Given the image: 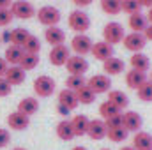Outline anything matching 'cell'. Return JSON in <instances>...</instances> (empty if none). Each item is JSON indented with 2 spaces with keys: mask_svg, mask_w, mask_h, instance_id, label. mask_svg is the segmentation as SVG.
Returning <instances> with one entry per match:
<instances>
[{
  "mask_svg": "<svg viewBox=\"0 0 152 150\" xmlns=\"http://www.w3.org/2000/svg\"><path fill=\"white\" fill-rule=\"evenodd\" d=\"M12 12H11V9H0V28H4V27H9L11 25V21H12Z\"/></svg>",
  "mask_w": 152,
  "mask_h": 150,
  "instance_id": "obj_38",
  "label": "cell"
},
{
  "mask_svg": "<svg viewBox=\"0 0 152 150\" xmlns=\"http://www.w3.org/2000/svg\"><path fill=\"white\" fill-rule=\"evenodd\" d=\"M138 2H140V5H142V7H147V9L152 7V0H138Z\"/></svg>",
  "mask_w": 152,
  "mask_h": 150,
  "instance_id": "obj_47",
  "label": "cell"
},
{
  "mask_svg": "<svg viewBox=\"0 0 152 150\" xmlns=\"http://www.w3.org/2000/svg\"><path fill=\"white\" fill-rule=\"evenodd\" d=\"M120 7H122V12H126L129 16L140 12V9H142L138 0H120Z\"/></svg>",
  "mask_w": 152,
  "mask_h": 150,
  "instance_id": "obj_36",
  "label": "cell"
},
{
  "mask_svg": "<svg viewBox=\"0 0 152 150\" xmlns=\"http://www.w3.org/2000/svg\"><path fill=\"white\" fill-rule=\"evenodd\" d=\"M44 41L51 46H58L66 42V32L58 27H46L44 30Z\"/></svg>",
  "mask_w": 152,
  "mask_h": 150,
  "instance_id": "obj_16",
  "label": "cell"
},
{
  "mask_svg": "<svg viewBox=\"0 0 152 150\" xmlns=\"http://www.w3.org/2000/svg\"><path fill=\"white\" fill-rule=\"evenodd\" d=\"M145 16H147V21H149V23H152V7H149V9H147V14H145Z\"/></svg>",
  "mask_w": 152,
  "mask_h": 150,
  "instance_id": "obj_48",
  "label": "cell"
},
{
  "mask_svg": "<svg viewBox=\"0 0 152 150\" xmlns=\"http://www.w3.org/2000/svg\"><path fill=\"white\" fill-rule=\"evenodd\" d=\"M92 46H94V41L87 34H76L71 39V50L75 51V55H80V57L88 55L92 51Z\"/></svg>",
  "mask_w": 152,
  "mask_h": 150,
  "instance_id": "obj_7",
  "label": "cell"
},
{
  "mask_svg": "<svg viewBox=\"0 0 152 150\" xmlns=\"http://www.w3.org/2000/svg\"><path fill=\"white\" fill-rule=\"evenodd\" d=\"M90 55H92L96 60L104 62V60L115 57V51H113V46H112L110 42H106V41H97V42H94Z\"/></svg>",
  "mask_w": 152,
  "mask_h": 150,
  "instance_id": "obj_10",
  "label": "cell"
},
{
  "mask_svg": "<svg viewBox=\"0 0 152 150\" xmlns=\"http://www.w3.org/2000/svg\"><path fill=\"white\" fill-rule=\"evenodd\" d=\"M69 57H71V53H69V48H67L66 44L51 46L50 55H48L50 64H51V66H55V67H62V66H66V64H67V60H69Z\"/></svg>",
  "mask_w": 152,
  "mask_h": 150,
  "instance_id": "obj_8",
  "label": "cell"
},
{
  "mask_svg": "<svg viewBox=\"0 0 152 150\" xmlns=\"http://www.w3.org/2000/svg\"><path fill=\"white\" fill-rule=\"evenodd\" d=\"M71 150H88L87 147H83V145H76V147H73Z\"/></svg>",
  "mask_w": 152,
  "mask_h": 150,
  "instance_id": "obj_50",
  "label": "cell"
},
{
  "mask_svg": "<svg viewBox=\"0 0 152 150\" xmlns=\"http://www.w3.org/2000/svg\"><path fill=\"white\" fill-rule=\"evenodd\" d=\"M101 9H103L104 14H110V16H115V14L122 12L120 0H101Z\"/></svg>",
  "mask_w": 152,
  "mask_h": 150,
  "instance_id": "obj_31",
  "label": "cell"
},
{
  "mask_svg": "<svg viewBox=\"0 0 152 150\" xmlns=\"http://www.w3.org/2000/svg\"><path fill=\"white\" fill-rule=\"evenodd\" d=\"M122 44H124V48H126L127 51H131V53H140V51H143V48L147 46V39H145V36H143L142 32H129V34H126Z\"/></svg>",
  "mask_w": 152,
  "mask_h": 150,
  "instance_id": "obj_6",
  "label": "cell"
},
{
  "mask_svg": "<svg viewBox=\"0 0 152 150\" xmlns=\"http://www.w3.org/2000/svg\"><path fill=\"white\" fill-rule=\"evenodd\" d=\"M55 134L57 138H60L62 141H71L75 138V131L71 125V120H60L55 127Z\"/></svg>",
  "mask_w": 152,
  "mask_h": 150,
  "instance_id": "obj_24",
  "label": "cell"
},
{
  "mask_svg": "<svg viewBox=\"0 0 152 150\" xmlns=\"http://www.w3.org/2000/svg\"><path fill=\"white\" fill-rule=\"evenodd\" d=\"M124 69H126V62L122 58H118V57H112V58L103 62V71H104V74H108V76L120 74Z\"/></svg>",
  "mask_w": 152,
  "mask_h": 150,
  "instance_id": "obj_17",
  "label": "cell"
},
{
  "mask_svg": "<svg viewBox=\"0 0 152 150\" xmlns=\"http://www.w3.org/2000/svg\"><path fill=\"white\" fill-rule=\"evenodd\" d=\"M58 104L60 106H66L69 111H73L76 106L80 104L78 97H76V92L75 90H69V88H64L58 92Z\"/></svg>",
  "mask_w": 152,
  "mask_h": 150,
  "instance_id": "obj_18",
  "label": "cell"
},
{
  "mask_svg": "<svg viewBox=\"0 0 152 150\" xmlns=\"http://www.w3.org/2000/svg\"><path fill=\"white\" fill-rule=\"evenodd\" d=\"M96 92L88 87V85H85V87H81L80 90H76V97H78V101H80V104H92L94 101H96Z\"/></svg>",
  "mask_w": 152,
  "mask_h": 150,
  "instance_id": "obj_28",
  "label": "cell"
},
{
  "mask_svg": "<svg viewBox=\"0 0 152 150\" xmlns=\"http://www.w3.org/2000/svg\"><path fill=\"white\" fill-rule=\"evenodd\" d=\"M127 25H129L131 32H142V34H143V30L147 28L149 21H147V16H145V14L136 12V14H131V16H129Z\"/></svg>",
  "mask_w": 152,
  "mask_h": 150,
  "instance_id": "obj_25",
  "label": "cell"
},
{
  "mask_svg": "<svg viewBox=\"0 0 152 150\" xmlns=\"http://www.w3.org/2000/svg\"><path fill=\"white\" fill-rule=\"evenodd\" d=\"M122 125L129 133H138V131H142L143 118H142L140 113H136V111H124L122 113Z\"/></svg>",
  "mask_w": 152,
  "mask_h": 150,
  "instance_id": "obj_13",
  "label": "cell"
},
{
  "mask_svg": "<svg viewBox=\"0 0 152 150\" xmlns=\"http://www.w3.org/2000/svg\"><path fill=\"white\" fill-rule=\"evenodd\" d=\"M118 113H122L115 104H112L110 101H104V103H101V106H99V115L103 117V120H108V118H112L115 115H118Z\"/></svg>",
  "mask_w": 152,
  "mask_h": 150,
  "instance_id": "obj_32",
  "label": "cell"
},
{
  "mask_svg": "<svg viewBox=\"0 0 152 150\" xmlns=\"http://www.w3.org/2000/svg\"><path fill=\"white\" fill-rule=\"evenodd\" d=\"M20 66H21L25 71L36 69L39 66V55H36V53H25V57H23V60H21Z\"/></svg>",
  "mask_w": 152,
  "mask_h": 150,
  "instance_id": "obj_35",
  "label": "cell"
},
{
  "mask_svg": "<svg viewBox=\"0 0 152 150\" xmlns=\"http://www.w3.org/2000/svg\"><path fill=\"white\" fill-rule=\"evenodd\" d=\"M30 37V32L23 27L20 28H14L11 30V44H16V46H23L27 42V39Z\"/></svg>",
  "mask_w": 152,
  "mask_h": 150,
  "instance_id": "obj_29",
  "label": "cell"
},
{
  "mask_svg": "<svg viewBox=\"0 0 152 150\" xmlns=\"http://www.w3.org/2000/svg\"><path fill=\"white\" fill-rule=\"evenodd\" d=\"M118 150H136V149H134L133 145H126V147H120Z\"/></svg>",
  "mask_w": 152,
  "mask_h": 150,
  "instance_id": "obj_49",
  "label": "cell"
},
{
  "mask_svg": "<svg viewBox=\"0 0 152 150\" xmlns=\"http://www.w3.org/2000/svg\"><path fill=\"white\" fill-rule=\"evenodd\" d=\"M0 44H2V39H0Z\"/></svg>",
  "mask_w": 152,
  "mask_h": 150,
  "instance_id": "obj_54",
  "label": "cell"
},
{
  "mask_svg": "<svg viewBox=\"0 0 152 150\" xmlns=\"http://www.w3.org/2000/svg\"><path fill=\"white\" fill-rule=\"evenodd\" d=\"M67 23H69V28L73 32H76V34H85L90 28V16L83 9H75V11L69 12Z\"/></svg>",
  "mask_w": 152,
  "mask_h": 150,
  "instance_id": "obj_1",
  "label": "cell"
},
{
  "mask_svg": "<svg viewBox=\"0 0 152 150\" xmlns=\"http://www.w3.org/2000/svg\"><path fill=\"white\" fill-rule=\"evenodd\" d=\"M66 69L69 71V74L85 76V73L88 71V62H87L85 57L73 55V57H69V60H67V64H66Z\"/></svg>",
  "mask_w": 152,
  "mask_h": 150,
  "instance_id": "obj_11",
  "label": "cell"
},
{
  "mask_svg": "<svg viewBox=\"0 0 152 150\" xmlns=\"http://www.w3.org/2000/svg\"><path fill=\"white\" fill-rule=\"evenodd\" d=\"M124 37H126V30H124V27L118 21H110V23L104 25V28H103V41H106L112 46H115V44L122 42Z\"/></svg>",
  "mask_w": 152,
  "mask_h": 150,
  "instance_id": "obj_4",
  "label": "cell"
},
{
  "mask_svg": "<svg viewBox=\"0 0 152 150\" xmlns=\"http://www.w3.org/2000/svg\"><path fill=\"white\" fill-rule=\"evenodd\" d=\"M36 16H37V21L44 27H57L58 21L62 20V14L55 5H42L36 12Z\"/></svg>",
  "mask_w": 152,
  "mask_h": 150,
  "instance_id": "obj_2",
  "label": "cell"
},
{
  "mask_svg": "<svg viewBox=\"0 0 152 150\" xmlns=\"http://www.w3.org/2000/svg\"><path fill=\"white\" fill-rule=\"evenodd\" d=\"M34 92L37 97H51L55 94V79L48 74H41L34 79Z\"/></svg>",
  "mask_w": 152,
  "mask_h": 150,
  "instance_id": "obj_3",
  "label": "cell"
},
{
  "mask_svg": "<svg viewBox=\"0 0 152 150\" xmlns=\"http://www.w3.org/2000/svg\"><path fill=\"white\" fill-rule=\"evenodd\" d=\"M18 111L25 113L27 117H32V115H36L39 111V101L36 97H32V95H27V97H23L20 103H18Z\"/></svg>",
  "mask_w": 152,
  "mask_h": 150,
  "instance_id": "obj_22",
  "label": "cell"
},
{
  "mask_svg": "<svg viewBox=\"0 0 152 150\" xmlns=\"http://www.w3.org/2000/svg\"><path fill=\"white\" fill-rule=\"evenodd\" d=\"M145 81H147V74L142 73V71L131 69V71L126 73V85H127L129 88H133V90H138Z\"/></svg>",
  "mask_w": 152,
  "mask_h": 150,
  "instance_id": "obj_23",
  "label": "cell"
},
{
  "mask_svg": "<svg viewBox=\"0 0 152 150\" xmlns=\"http://www.w3.org/2000/svg\"><path fill=\"white\" fill-rule=\"evenodd\" d=\"M151 81H152V71H151Z\"/></svg>",
  "mask_w": 152,
  "mask_h": 150,
  "instance_id": "obj_53",
  "label": "cell"
},
{
  "mask_svg": "<svg viewBox=\"0 0 152 150\" xmlns=\"http://www.w3.org/2000/svg\"><path fill=\"white\" fill-rule=\"evenodd\" d=\"M57 108H58V113H60V115H62V117H66V115H69V110H67V108H66V106H60V104H58V106H57Z\"/></svg>",
  "mask_w": 152,
  "mask_h": 150,
  "instance_id": "obj_46",
  "label": "cell"
},
{
  "mask_svg": "<svg viewBox=\"0 0 152 150\" xmlns=\"http://www.w3.org/2000/svg\"><path fill=\"white\" fill-rule=\"evenodd\" d=\"M136 95H138V99L143 101V103H152V81L151 79H147V81L136 90Z\"/></svg>",
  "mask_w": 152,
  "mask_h": 150,
  "instance_id": "obj_33",
  "label": "cell"
},
{
  "mask_svg": "<svg viewBox=\"0 0 152 150\" xmlns=\"http://www.w3.org/2000/svg\"><path fill=\"white\" fill-rule=\"evenodd\" d=\"M127 134H129V131L126 127H115V129H108L106 138L113 143H122V141L127 140Z\"/></svg>",
  "mask_w": 152,
  "mask_h": 150,
  "instance_id": "obj_30",
  "label": "cell"
},
{
  "mask_svg": "<svg viewBox=\"0 0 152 150\" xmlns=\"http://www.w3.org/2000/svg\"><path fill=\"white\" fill-rule=\"evenodd\" d=\"M143 36H145V39H147V41H152V23H149V25H147V28L143 30Z\"/></svg>",
  "mask_w": 152,
  "mask_h": 150,
  "instance_id": "obj_44",
  "label": "cell"
},
{
  "mask_svg": "<svg viewBox=\"0 0 152 150\" xmlns=\"http://www.w3.org/2000/svg\"><path fill=\"white\" fill-rule=\"evenodd\" d=\"M11 141V133L7 129H0V149H5Z\"/></svg>",
  "mask_w": 152,
  "mask_h": 150,
  "instance_id": "obj_41",
  "label": "cell"
},
{
  "mask_svg": "<svg viewBox=\"0 0 152 150\" xmlns=\"http://www.w3.org/2000/svg\"><path fill=\"white\" fill-rule=\"evenodd\" d=\"M88 117L85 115H75L71 118V125H73V131H75V136H85L87 131H88Z\"/></svg>",
  "mask_w": 152,
  "mask_h": 150,
  "instance_id": "obj_26",
  "label": "cell"
},
{
  "mask_svg": "<svg viewBox=\"0 0 152 150\" xmlns=\"http://www.w3.org/2000/svg\"><path fill=\"white\" fill-rule=\"evenodd\" d=\"M87 85V79H85V76H76V74H69L67 76V79H66V88H69V90H80L81 87H85Z\"/></svg>",
  "mask_w": 152,
  "mask_h": 150,
  "instance_id": "obj_34",
  "label": "cell"
},
{
  "mask_svg": "<svg viewBox=\"0 0 152 150\" xmlns=\"http://www.w3.org/2000/svg\"><path fill=\"white\" fill-rule=\"evenodd\" d=\"M87 85L96 94H108L112 90V79L108 74H94L87 79Z\"/></svg>",
  "mask_w": 152,
  "mask_h": 150,
  "instance_id": "obj_9",
  "label": "cell"
},
{
  "mask_svg": "<svg viewBox=\"0 0 152 150\" xmlns=\"http://www.w3.org/2000/svg\"><path fill=\"white\" fill-rule=\"evenodd\" d=\"M108 101L115 104L120 111H124L127 106H129V97L126 95V92H122V90H110L108 92Z\"/></svg>",
  "mask_w": 152,
  "mask_h": 150,
  "instance_id": "obj_27",
  "label": "cell"
},
{
  "mask_svg": "<svg viewBox=\"0 0 152 150\" xmlns=\"http://www.w3.org/2000/svg\"><path fill=\"white\" fill-rule=\"evenodd\" d=\"M11 12L14 18L18 20H30L37 11L34 7L32 2H27V0H14L12 5H11Z\"/></svg>",
  "mask_w": 152,
  "mask_h": 150,
  "instance_id": "obj_5",
  "label": "cell"
},
{
  "mask_svg": "<svg viewBox=\"0 0 152 150\" xmlns=\"http://www.w3.org/2000/svg\"><path fill=\"white\" fill-rule=\"evenodd\" d=\"M25 57V50L23 46H16V44H9L5 48V53H4V58L7 60L9 66H20L21 60Z\"/></svg>",
  "mask_w": 152,
  "mask_h": 150,
  "instance_id": "obj_15",
  "label": "cell"
},
{
  "mask_svg": "<svg viewBox=\"0 0 152 150\" xmlns=\"http://www.w3.org/2000/svg\"><path fill=\"white\" fill-rule=\"evenodd\" d=\"M7 69H9V64H7V60H5L4 57H0V78H4V76H5Z\"/></svg>",
  "mask_w": 152,
  "mask_h": 150,
  "instance_id": "obj_42",
  "label": "cell"
},
{
  "mask_svg": "<svg viewBox=\"0 0 152 150\" xmlns=\"http://www.w3.org/2000/svg\"><path fill=\"white\" fill-rule=\"evenodd\" d=\"M7 125L12 129V131H25L28 125H30V117H27L25 113L21 111H12L9 113L7 117Z\"/></svg>",
  "mask_w": 152,
  "mask_h": 150,
  "instance_id": "obj_14",
  "label": "cell"
},
{
  "mask_svg": "<svg viewBox=\"0 0 152 150\" xmlns=\"http://www.w3.org/2000/svg\"><path fill=\"white\" fill-rule=\"evenodd\" d=\"M12 87L14 85H21L23 81H25V78H27V71L21 67V66H9V69H7V73L4 76Z\"/></svg>",
  "mask_w": 152,
  "mask_h": 150,
  "instance_id": "obj_20",
  "label": "cell"
},
{
  "mask_svg": "<svg viewBox=\"0 0 152 150\" xmlns=\"http://www.w3.org/2000/svg\"><path fill=\"white\" fill-rule=\"evenodd\" d=\"M12 90V85L5 79V78H0V97H7Z\"/></svg>",
  "mask_w": 152,
  "mask_h": 150,
  "instance_id": "obj_40",
  "label": "cell"
},
{
  "mask_svg": "<svg viewBox=\"0 0 152 150\" xmlns=\"http://www.w3.org/2000/svg\"><path fill=\"white\" fill-rule=\"evenodd\" d=\"M104 124H106V127H108V129H115V127H124V125H122V113H118V115H115V117H112V118L104 120Z\"/></svg>",
  "mask_w": 152,
  "mask_h": 150,
  "instance_id": "obj_39",
  "label": "cell"
},
{
  "mask_svg": "<svg viewBox=\"0 0 152 150\" xmlns=\"http://www.w3.org/2000/svg\"><path fill=\"white\" fill-rule=\"evenodd\" d=\"M71 2L75 4L78 9H83V7H88V5H90L94 0H71Z\"/></svg>",
  "mask_w": 152,
  "mask_h": 150,
  "instance_id": "obj_43",
  "label": "cell"
},
{
  "mask_svg": "<svg viewBox=\"0 0 152 150\" xmlns=\"http://www.w3.org/2000/svg\"><path fill=\"white\" fill-rule=\"evenodd\" d=\"M106 134H108V127H106V124H104L103 118H94V120H90L88 131H87V136H88L90 140L99 141V140L106 138Z\"/></svg>",
  "mask_w": 152,
  "mask_h": 150,
  "instance_id": "obj_12",
  "label": "cell"
},
{
  "mask_svg": "<svg viewBox=\"0 0 152 150\" xmlns=\"http://www.w3.org/2000/svg\"><path fill=\"white\" fill-rule=\"evenodd\" d=\"M12 0H0V9H11Z\"/></svg>",
  "mask_w": 152,
  "mask_h": 150,
  "instance_id": "obj_45",
  "label": "cell"
},
{
  "mask_svg": "<svg viewBox=\"0 0 152 150\" xmlns=\"http://www.w3.org/2000/svg\"><path fill=\"white\" fill-rule=\"evenodd\" d=\"M12 150H27V149H23V147H16V149H12Z\"/></svg>",
  "mask_w": 152,
  "mask_h": 150,
  "instance_id": "obj_51",
  "label": "cell"
},
{
  "mask_svg": "<svg viewBox=\"0 0 152 150\" xmlns=\"http://www.w3.org/2000/svg\"><path fill=\"white\" fill-rule=\"evenodd\" d=\"M99 150H112V149H99Z\"/></svg>",
  "mask_w": 152,
  "mask_h": 150,
  "instance_id": "obj_52",
  "label": "cell"
},
{
  "mask_svg": "<svg viewBox=\"0 0 152 150\" xmlns=\"http://www.w3.org/2000/svg\"><path fill=\"white\" fill-rule=\"evenodd\" d=\"M23 50H25V53H36V55H39V51H41V41H39V37L30 34V37L27 39V42L23 44Z\"/></svg>",
  "mask_w": 152,
  "mask_h": 150,
  "instance_id": "obj_37",
  "label": "cell"
},
{
  "mask_svg": "<svg viewBox=\"0 0 152 150\" xmlns=\"http://www.w3.org/2000/svg\"><path fill=\"white\" fill-rule=\"evenodd\" d=\"M129 64H131V69L134 71H142V73H147L151 69V58L145 55V53H133L131 58H129Z\"/></svg>",
  "mask_w": 152,
  "mask_h": 150,
  "instance_id": "obj_19",
  "label": "cell"
},
{
  "mask_svg": "<svg viewBox=\"0 0 152 150\" xmlns=\"http://www.w3.org/2000/svg\"><path fill=\"white\" fill-rule=\"evenodd\" d=\"M133 147L136 150H152V134L147 131H138L133 136Z\"/></svg>",
  "mask_w": 152,
  "mask_h": 150,
  "instance_id": "obj_21",
  "label": "cell"
}]
</instances>
